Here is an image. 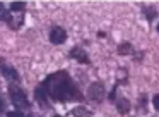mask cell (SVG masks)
Segmentation results:
<instances>
[{
	"label": "cell",
	"mask_w": 159,
	"mask_h": 117,
	"mask_svg": "<svg viewBox=\"0 0 159 117\" xmlns=\"http://www.w3.org/2000/svg\"><path fill=\"white\" fill-rule=\"evenodd\" d=\"M41 86L45 88L46 95L55 102H70V100H77L81 97L77 86L74 84V81L65 71L50 74L41 83Z\"/></svg>",
	"instance_id": "cell-1"
},
{
	"label": "cell",
	"mask_w": 159,
	"mask_h": 117,
	"mask_svg": "<svg viewBox=\"0 0 159 117\" xmlns=\"http://www.w3.org/2000/svg\"><path fill=\"white\" fill-rule=\"evenodd\" d=\"M9 97L12 100V103L19 107V109H29L31 107V103H29V100H28V95L24 93V90L17 86V84H9Z\"/></svg>",
	"instance_id": "cell-2"
},
{
	"label": "cell",
	"mask_w": 159,
	"mask_h": 117,
	"mask_svg": "<svg viewBox=\"0 0 159 117\" xmlns=\"http://www.w3.org/2000/svg\"><path fill=\"white\" fill-rule=\"evenodd\" d=\"M87 98L92 100V102H103L106 97V90H105V84L103 83H91L87 88Z\"/></svg>",
	"instance_id": "cell-3"
},
{
	"label": "cell",
	"mask_w": 159,
	"mask_h": 117,
	"mask_svg": "<svg viewBox=\"0 0 159 117\" xmlns=\"http://www.w3.org/2000/svg\"><path fill=\"white\" fill-rule=\"evenodd\" d=\"M67 40V31L62 26H53L50 29V41L53 45H62Z\"/></svg>",
	"instance_id": "cell-4"
},
{
	"label": "cell",
	"mask_w": 159,
	"mask_h": 117,
	"mask_svg": "<svg viewBox=\"0 0 159 117\" xmlns=\"http://www.w3.org/2000/svg\"><path fill=\"white\" fill-rule=\"evenodd\" d=\"M0 72H2V76H3L5 79L14 81V83H17L19 79H21V74H19L12 65H7L3 60H0Z\"/></svg>",
	"instance_id": "cell-5"
},
{
	"label": "cell",
	"mask_w": 159,
	"mask_h": 117,
	"mask_svg": "<svg viewBox=\"0 0 159 117\" xmlns=\"http://www.w3.org/2000/svg\"><path fill=\"white\" fill-rule=\"evenodd\" d=\"M69 57H70V58H75L79 64H89V62H91V60H89L87 52H86L82 47H74L70 52H69Z\"/></svg>",
	"instance_id": "cell-6"
},
{
	"label": "cell",
	"mask_w": 159,
	"mask_h": 117,
	"mask_svg": "<svg viewBox=\"0 0 159 117\" xmlns=\"http://www.w3.org/2000/svg\"><path fill=\"white\" fill-rule=\"evenodd\" d=\"M34 98H36V102H38V105H41L43 109H46V107H48V95H46V91H45V88H43L41 84H39V86H36Z\"/></svg>",
	"instance_id": "cell-7"
},
{
	"label": "cell",
	"mask_w": 159,
	"mask_h": 117,
	"mask_svg": "<svg viewBox=\"0 0 159 117\" xmlns=\"http://www.w3.org/2000/svg\"><path fill=\"white\" fill-rule=\"evenodd\" d=\"M130 109H132V105H130V102H128L127 98H120V100H116V110H118V114L127 116V114L130 112Z\"/></svg>",
	"instance_id": "cell-8"
},
{
	"label": "cell",
	"mask_w": 159,
	"mask_h": 117,
	"mask_svg": "<svg viewBox=\"0 0 159 117\" xmlns=\"http://www.w3.org/2000/svg\"><path fill=\"white\" fill-rule=\"evenodd\" d=\"M0 21H2V22H7L9 26L14 22V19H12V12H10L2 2H0Z\"/></svg>",
	"instance_id": "cell-9"
},
{
	"label": "cell",
	"mask_w": 159,
	"mask_h": 117,
	"mask_svg": "<svg viewBox=\"0 0 159 117\" xmlns=\"http://www.w3.org/2000/svg\"><path fill=\"white\" fill-rule=\"evenodd\" d=\"M24 10H26V2H12L10 3V12L12 14H24Z\"/></svg>",
	"instance_id": "cell-10"
},
{
	"label": "cell",
	"mask_w": 159,
	"mask_h": 117,
	"mask_svg": "<svg viewBox=\"0 0 159 117\" xmlns=\"http://www.w3.org/2000/svg\"><path fill=\"white\" fill-rule=\"evenodd\" d=\"M132 52H134L132 43L123 41V43H120V45H118V54H120V55H128V54H132Z\"/></svg>",
	"instance_id": "cell-11"
},
{
	"label": "cell",
	"mask_w": 159,
	"mask_h": 117,
	"mask_svg": "<svg viewBox=\"0 0 159 117\" xmlns=\"http://www.w3.org/2000/svg\"><path fill=\"white\" fill-rule=\"evenodd\" d=\"M72 114H74V117H92L91 110H87L86 107H75L72 110Z\"/></svg>",
	"instance_id": "cell-12"
},
{
	"label": "cell",
	"mask_w": 159,
	"mask_h": 117,
	"mask_svg": "<svg viewBox=\"0 0 159 117\" xmlns=\"http://www.w3.org/2000/svg\"><path fill=\"white\" fill-rule=\"evenodd\" d=\"M144 10H145V17H147L149 21H152L154 17H156V9H154V7H151V9L147 7V9H144Z\"/></svg>",
	"instance_id": "cell-13"
},
{
	"label": "cell",
	"mask_w": 159,
	"mask_h": 117,
	"mask_svg": "<svg viewBox=\"0 0 159 117\" xmlns=\"http://www.w3.org/2000/svg\"><path fill=\"white\" fill-rule=\"evenodd\" d=\"M152 105H154V109L159 112V95H154L152 97Z\"/></svg>",
	"instance_id": "cell-14"
},
{
	"label": "cell",
	"mask_w": 159,
	"mask_h": 117,
	"mask_svg": "<svg viewBox=\"0 0 159 117\" xmlns=\"http://www.w3.org/2000/svg\"><path fill=\"white\" fill-rule=\"evenodd\" d=\"M7 117H24V116H22L19 110H16V112H9V114H7Z\"/></svg>",
	"instance_id": "cell-15"
},
{
	"label": "cell",
	"mask_w": 159,
	"mask_h": 117,
	"mask_svg": "<svg viewBox=\"0 0 159 117\" xmlns=\"http://www.w3.org/2000/svg\"><path fill=\"white\" fill-rule=\"evenodd\" d=\"M115 97H116V86L109 91V100H115Z\"/></svg>",
	"instance_id": "cell-16"
},
{
	"label": "cell",
	"mask_w": 159,
	"mask_h": 117,
	"mask_svg": "<svg viewBox=\"0 0 159 117\" xmlns=\"http://www.w3.org/2000/svg\"><path fill=\"white\" fill-rule=\"evenodd\" d=\"M5 110V103H3V100L0 98V112H3Z\"/></svg>",
	"instance_id": "cell-17"
},
{
	"label": "cell",
	"mask_w": 159,
	"mask_h": 117,
	"mask_svg": "<svg viewBox=\"0 0 159 117\" xmlns=\"http://www.w3.org/2000/svg\"><path fill=\"white\" fill-rule=\"evenodd\" d=\"M52 117H62V116H58V114H53V116Z\"/></svg>",
	"instance_id": "cell-18"
},
{
	"label": "cell",
	"mask_w": 159,
	"mask_h": 117,
	"mask_svg": "<svg viewBox=\"0 0 159 117\" xmlns=\"http://www.w3.org/2000/svg\"><path fill=\"white\" fill-rule=\"evenodd\" d=\"M158 33H159V24H158Z\"/></svg>",
	"instance_id": "cell-19"
}]
</instances>
